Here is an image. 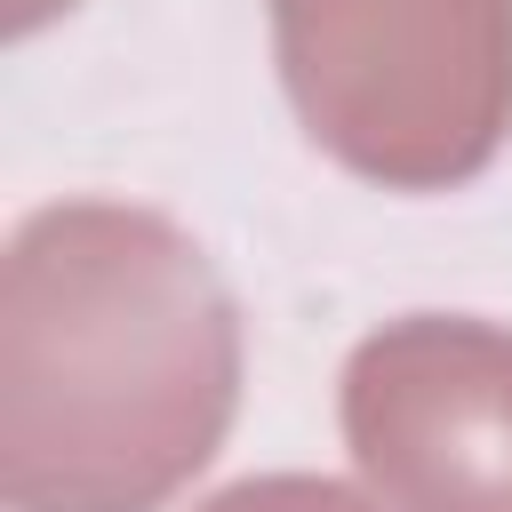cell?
<instances>
[{"instance_id": "cell-5", "label": "cell", "mask_w": 512, "mask_h": 512, "mask_svg": "<svg viewBox=\"0 0 512 512\" xmlns=\"http://www.w3.org/2000/svg\"><path fill=\"white\" fill-rule=\"evenodd\" d=\"M56 8H72V0H8V32L24 40V32H40V24L56 16Z\"/></svg>"}, {"instance_id": "cell-1", "label": "cell", "mask_w": 512, "mask_h": 512, "mask_svg": "<svg viewBox=\"0 0 512 512\" xmlns=\"http://www.w3.org/2000/svg\"><path fill=\"white\" fill-rule=\"evenodd\" d=\"M240 408V304L184 224L48 200L0 256V504L160 512Z\"/></svg>"}, {"instance_id": "cell-3", "label": "cell", "mask_w": 512, "mask_h": 512, "mask_svg": "<svg viewBox=\"0 0 512 512\" xmlns=\"http://www.w3.org/2000/svg\"><path fill=\"white\" fill-rule=\"evenodd\" d=\"M344 448L392 512H512V328L408 312L352 344Z\"/></svg>"}, {"instance_id": "cell-2", "label": "cell", "mask_w": 512, "mask_h": 512, "mask_svg": "<svg viewBox=\"0 0 512 512\" xmlns=\"http://www.w3.org/2000/svg\"><path fill=\"white\" fill-rule=\"evenodd\" d=\"M304 136L384 184H472L512 136V0H264Z\"/></svg>"}, {"instance_id": "cell-4", "label": "cell", "mask_w": 512, "mask_h": 512, "mask_svg": "<svg viewBox=\"0 0 512 512\" xmlns=\"http://www.w3.org/2000/svg\"><path fill=\"white\" fill-rule=\"evenodd\" d=\"M192 512H376V504L344 480H320V472H256V480L216 488Z\"/></svg>"}]
</instances>
